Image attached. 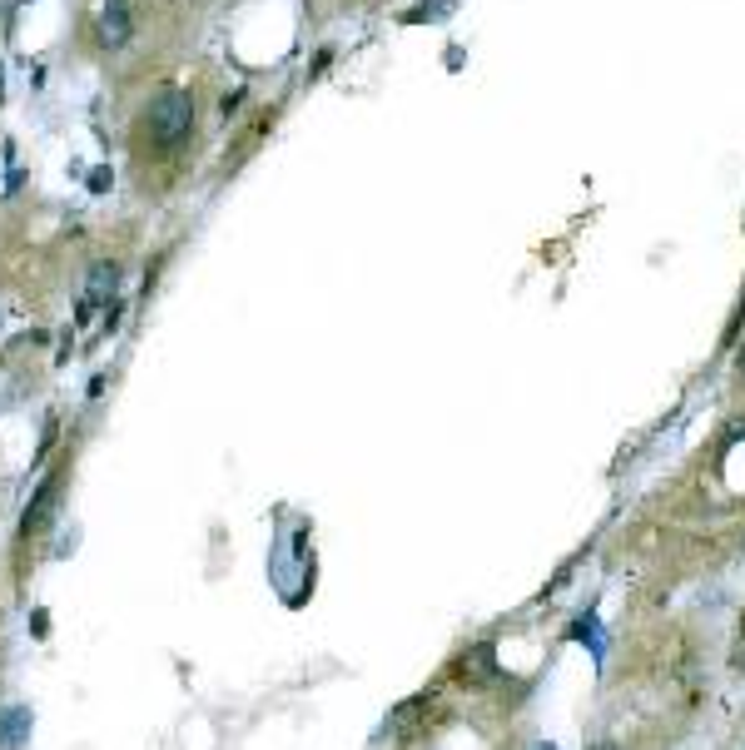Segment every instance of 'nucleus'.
<instances>
[{"mask_svg":"<svg viewBox=\"0 0 745 750\" xmlns=\"http://www.w3.org/2000/svg\"><path fill=\"white\" fill-rule=\"evenodd\" d=\"M0 95H5V75H0Z\"/></svg>","mask_w":745,"mask_h":750,"instance_id":"nucleus-11","label":"nucleus"},{"mask_svg":"<svg viewBox=\"0 0 745 750\" xmlns=\"http://www.w3.org/2000/svg\"><path fill=\"white\" fill-rule=\"evenodd\" d=\"M50 443H55V418H45V433H40V452H50Z\"/></svg>","mask_w":745,"mask_h":750,"instance_id":"nucleus-9","label":"nucleus"},{"mask_svg":"<svg viewBox=\"0 0 745 750\" xmlns=\"http://www.w3.org/2000/svg\"><path fill=\"white\" fill-rule=\"evenodd\" d=\"M140 145H149L154 154H174L184 150V140L194 135V95L189 90H159L149 100V110L140 115Z\"/></svg>","mask_w":745,"mask_h":750,"instance_id":"nucleus-1","label":"nucleus"},{"mask_svg":"<svg viewBox=\"0 0 745 750\" xmlns=\"http://www.w3.org/2000/svg\"><path fill=\"white\" fill-rule=\"evenodd\" d=\"M120 294V264H110V259H100L95 269H90V279H85V303H110Z\"/></svg>","mask_w":745,"mask_h":750,"instance_id":"nucleus-5","label":"nucleus"},{"mask_svg":"<svg viewBox=\"0 0 745 750\" xmlns=\"http://www.w3.org/2000/svg\"><path fill=\"white\" fill-rule=\"evenodd\" d=\"M30 736V711L25 706H5L0 711V750H20Z\"/></svg>","mask_w":745,"mask_h":750,"instance_id":"nucleus-6","label":"nucleus"},{"mask_svg":"<svg viewBox=\"0 0 745 750\" xmlns=\"http://www.w3.org/2000/svg\"><path fill=\"white\" fill-rule=\"evenodd\" d=\"M592 750H616V746H611V741H596V746Z\"/></svg>","mask_w":745,"mask_h":750,"instance_id":"nucleus-10","label":"nucleus"},{"mask_svg":"<svg viewBox=\"0 0 745 750\" xmlns=\"http://www.w3.org/2000/svg\"><path fill=\"white\" fill-rule=\"evenodd\" d=\"M110 179H115V174H110V164L90 169V189H95V194H105V189H110Z\"/></svg>","mask_w":745,"mask_h":750,"instance_id":"nucleus-7","label":"nucleus"},{"mask_svg":"<svg viewBox=\"0 0 745 750\" xmlns=\"http://www.w3.org/2000/svg\"><path fill=\"white\" fill-rule=\"evenodd\" d=\"M65 482H70V462H60L40 487H35V497H30V507H25V517H20V547H30L35 537H45L50 532V522H55V512H60V492H65Z\"/></svg>","mask_w":745,"mask_h":750,"instance_id":"nucleus-2","label":"nucleus"},{"mask_svg":"<svg viewBox=\"0 0 745 750\" xmlns=\"http://www.w3.org/2000/svg\"><path fill=\"white\" fill-rule=\"evenodd\" d=\"M135 35V0H100L95 10V45L100 50H120Z\"/></svg>","mask_w":745,"mask_h":750,"instance_id":"nucleus-3","label":"nucleus"},{"mask_svg":"<svg viewBox=\"0 0 745 750\" xmlns=\"http://www.w3.org/2000/svg\"><path fill=\"white\" fill-rule=\"evenodd\" d=\"M452 676H457L462 686H487V681L497 676V651H492L487 641H477V646H467V651L457 656V666H452Z\"/></svg>","mask_w":745,"mask_h":750,"instance_id":"nucleus-4","label":"nucleus"},{"mask_svg":"<svg viewBox=\"0 0 745 750\" xmlns=\"http://www.w3.org/2000/svg\"><path fill=\"white\" fill-rule=\"evenodd\" d=\"M0 10H5V0H0Z\"/></svg>","mask_w":745,"mask_h":750,"instance_id":"nucleus-12","label":"nucleus"},{"mask_svg":"<svg viewBox=\"0 0 745 750\" xmlns=\"http://www.w3.org/2000/svg\"><path fill=\"white\" fill-rule=\"evenodd\" d=\"M239 105H244V90H229V95L219 100V110H224V115H239Z\"/></svg>","mask_w":745,"mask_h":750,"instance_id":"nucleus-8","label":"nucleus"}]
</instances>
